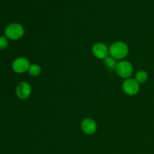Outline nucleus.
Masks as SVG:
<instances>
[{
    "label": "nucleus",
    "instance_id": "nucleus-1",
    "mask_svg": "<svg viewBox=\"0 0 154 154\" xmlns=\"http://www.w3.org/2000/svg\"><path fill=\"white\" fill-rule=\"evenodd\" d=\"M129 54V47L123 42H114L109 47V55L116 60H123Z\"/></svg>",
    "mask_w": 154,
    "mask_h": 154
},
{
    "label": "nucleus",
    "instance_id": "nucleus-2",
    "mask_svg": "<svg viewBox=\"0 0 154 154\" xmlns=\"http://www.w3.org/2000/svg\"><path fill=\"white\" fill-rule=\"evenodd\" d=\"M24 35V28L21 24L13 23L5 29V36L10 40H18Z\"/></svg>",
    "mask_w": 154,
    "mask_h": 154
},
{
    "label": "nucleus",
    "instance_id": "nucleus-3",
    "mask_svg": "<svg viewBox=\"0 0 154 154\" xmlns=\"http://www.w3.org/2000/svg\"><path fill=\"white\" fill-rule=\"evenodd\" d=\"M117 75L122 78L127 79L132 76L133 73V66L132 63L126 60H120L117 65L115 69Z\"/></svg>",
    "mask_w": 154,
    "mask_h": 154
},
{
    "label": "nucleus",
    "instance_id": "nucleus-4",
    "mask_svg": "<svg viewBox=\"0 0 154 154\" xmlns=\"http://www.w3.org/2000/svg\"><path fill=\"white\" fill-rule=\"evenodd\" d=\"M123 92L128 96H135L139 92V83L135 78H127L125 80L122 86Z\"/></svg>",
    "mask_w": 154,
    "mask_h": 154
},
{
    "label": "nucleus",
    "instance_id": "nucleus-5",
    "mask_svg": "<svg viewBox=\"0 0 154 154\" xmlns=\"http://www.w3.org/2000/svg\"><path fill=\"white\" fill-rule=\"evenodd\" d=\"M30 65L31 64L28 59L23 57H20L14 60V62L12 63V69L16 73L23 74L25 73L26 72H28Z\"/></svg>",
    "mask_w": 154,
    "mask_h": 154
},
{
    "label": "nucleus",
    "instance_id": "nucleus-6",
    "mask_svg": "<svg viewBox=\"0 0 154 154\" xmlns=\"http://www.w3.org/2000/svg\"><path fill=\"white\" fill-rule=\"evenodd\" d=\"M92 52L96 58L99 60H105L109 55V48H108L105 44L99 42L93 45Z\"/></svg>",
    "mask_w": 154,
    "mask_h": 154
},
{
    "label": "nucleus",
    "instance_id": "nucleus-7",
    "mask_svg": "<svg viewBox=\"0 0 154 154\" xmlns=\"http://www.w3.org/2000/svg\"><path fill=\"white\" fill-rule=\"evenodd\" d=\"M16 94L20 99H28L32 94L31 85L26 81L20 82L16 87Z\"/></svg>",
    "mask_w": 154,
    "mask_h": 154
},
{
    "label": "nucleus",
    "instance_id": "nucleus-8",
    "mask_svg": "<svg viewBox=\"0 0 154 154\" xmlns=\"http://www.w3.org/2000/svg\"><path fill=\"white\" fill-rule=\"evenodd\" d=\"M81 129L87 135H93L97 131V123L92 118L84 119L81 124Z\"/></svg>",
    "mask_w": 154,
    "mask_h": 154
},
{
    "label": "nucleus",
    "instance_id": "nucleus-9",
    "mask_svg": "<svg viewBox=\"0 0 154 154\" xmlns=\"http://www.w3.org/2000/svg\"><path fill=\"white\" fill-rule=\"evenodd\" d=\"M104 63H105V66H106L107 69L111 71L115 70L117 65V60L111 57V56H108L104 60Z\"/></svg>",
    "mask_w": 154,
    "mask_h": 154
},
{
    "label": "nucleus",
    "instance_id": "nucleus-10",
    "mask_svg": "<svg viewBox=\"0 0 154 154\" xmlns=\"http://www.w3.org/2000/svg\"><path fill=\"white\" fill-rule=\"evenodd\" d=\"M135 79L138 81L139 84H144L148 79V74L146 71L144 70H140L137 72L135 74Z\"/></svg>",
    "mask_w": 154,
    "mask_h": 154
},
{
    "label": "nucleus",
    "instance_id": "nucleus-11",
    "mask_svg": "<svg viewBox=\"0 0 154 154\" xmlns=\"http://www.w3.org/2000/svg\"><path fill=\"white\" fill-rule=\"evenodd\" d=\"M29 74L32 77H37L42 73V68L38 64H31L28 70Z\"/></svg>",
    "mask_w": 154,
    "mask_h": 154
},
{
    "label": "nucleus",
    "instance_id": "nucleus-12",
    "mask_svg": "<svg viewBox=\"0 0 154 154\" xmlns=\"http://www.w3.org/2000/svg\"><path fill=\"white\" fill-rule=\"evenodd\" d=\"M8 46V39L5 35L0 36V50H4Z\"/></svg>",
    "mask_w": 154,
    "mask_h": 154
}]
</instances>
